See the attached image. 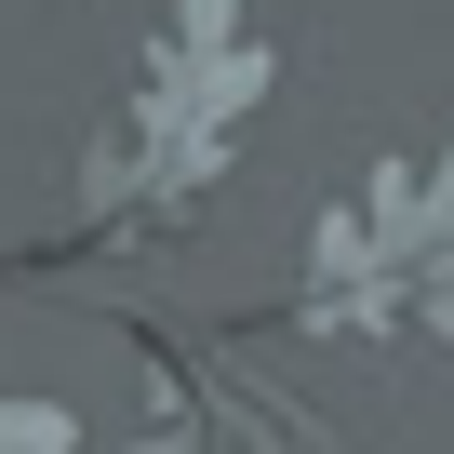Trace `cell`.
Returning a JSON list of instances; mask_svg holds the SVG:
<instances>
[{
    "mask_svg": "<svg viewBox=\"0 0 454 454\" xmlns=\"http://www.w3.org/2000/svg\"><path fill=\"white\" fill-rule=\"evenodd\" d=\"M0 454H81V414L67 401H0Z\"/></svg>",
    "mask_w": 454,
    "mask_h": 454,
    "instance_id": "cell-1",
    "label": "cell"
},
{
    "mask_svg": "<svg viewBox=\"0 0 454 454\" xmlns=\"http://www.w3.org/2000/svg\"><path fill=\"white\" fill-rule=\"evenodd\" d=\"M174 54H187V67L241 54V0H174Z\"/></svg>",
    "mask_w": 454,
    "mask_h": 454,
    "instance_id": "cell-2",
    "label": "cell"
}]
</instances>
